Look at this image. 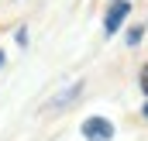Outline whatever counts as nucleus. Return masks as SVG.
I'll use <instances>...</instances> for the list:
<instances>
[{
  "mask_svg": "<svg viewBox=\"0 0 148 141\" xmlns=\"http://www.w3.org/2000/svg\"><path fill=\"white\" fill-rule=\"evenodd\" d=\"M83 138L86 141H110L114 138V124L107 117H90V120H83Z\"/></svg>",
  "mask_w": 148,
  "mask_h": 141,
  "instance_id": "obj_1",
  "label": "nucleus"
},
{
  "mask_svg": "<svg viewBox=\"0 0 148 141\" xmlns=\"http://www.w3.org/2000/svg\"><path fill=\"white\" fill-rule=\"evenodd\" d=\"M127 10H131V7H127V0H117V3L110 7V14H107V24H103V28H107V35H114V31H121V24H124Z\"/></svg>",
  "mask_w": 148,
  "mask_h": 141,
  "instance_id": "obj_2",
  "label": "nucleus"
},
{
  "mask_svg": "<svg viewBox=\"0 0 148 141\" xmlns=\"http://www.w3.org/2000/svg\"><path fill=\"white\" fill-rule=\"evenodd\" d=\"M141 41V28H134V31H127V45H138Z\"/></svg>",
  "mask_w": 148,
  "mask_h": 141,
  "instance_id": "obj_4",
  "label": "nucleus"
},
{
  "mask_svg": "<svg viewBox=\"0 0 148 141\" xmlns=\"http://www.w3.org/2000/svg\"><path fill=\"white\" fill-rule=\"evenodd\" d=\"M145 117H148V103H145Z\"/></svg>",
  "mask_w": 148,
  "mask_h": 141,
  "instance_id": "obj_7",
  "label": "nucleus"
},
{
  "mask_svg": "<svg viewBox=\"0 0 148 141\" xmlns=\"http://www.w3.org/2000/svg\"><path fill=\"white\" fill-rule=\"evenodd\" d=\"M0 66H3V52H0Z\"/></svg>",
  "mask_w": 148,
  "mask_h": 141,
  "instance_id": "obj_6",
  "label": "nucleus"
},
{
  "mask_svg": "<svg viewBox=\"0 0 148 141\" xmlns=\"http://www.w3.org/2000/svg\"><path fill=\"white\" fill-rule=\"evenodd\" d=\"M138 83H141V90H145V93H148V66H145V69H141V79H138Z\"/></svg>",
  "mask_w": 148,
  "mask_h": 141,
  "instance_id": "obj_5",
  "label": "nucleus"
},
{
  "mask_svg": "<svg viewBox=\"0 0 148 141\" xmlns=\"http://www.w3.org/2000/svg\"><path fill=\"white\" fill-rule=\"evenodd\" d=\"M79 90H83V86L76 83V86H73V90H69V93H62L59 100H52V107H66V103H69V100H73V97H76V93H79Z\"/></svg>",
  "mask_w": 148,
  "mask_h": 141,
  "instance_id": "obj_3",
  "label": "nucleus"
}]
</instances>
